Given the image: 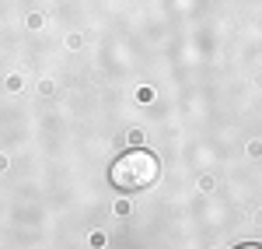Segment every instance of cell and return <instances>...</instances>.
I'll return each instance as SVG.
<instances>
[{"label": "cell", "instance_id": "6da1fadb", "mask_svg": "<svg viewBox=\"0 0 262 249\" xmlns=\"http://www.w3.org/2000/svg\"><path fill=\"white\" fill-rule=\"evenodd\" d=\"M158 172H161L158 158L150 151L137 147V151H126L119 162L112 165V186L122 189V193H137V189L154 186L158 183Z\"/></svg>", "mask_w": 262, "mask_h": 249}, {"label": "cell", "instance_id": "7a4b0ae2", "mask_svg": "<svg viewBox=\"0 0 262 249\" xmlns=\"http://www.w3.org/2000/svg\"><path fill=\"white\" fill-rule=\"evenodd\" d=\"M242 249H259V246H242Z\"/></svg>", "mask_w": 262, "mask_h": 249}]
</instances>
